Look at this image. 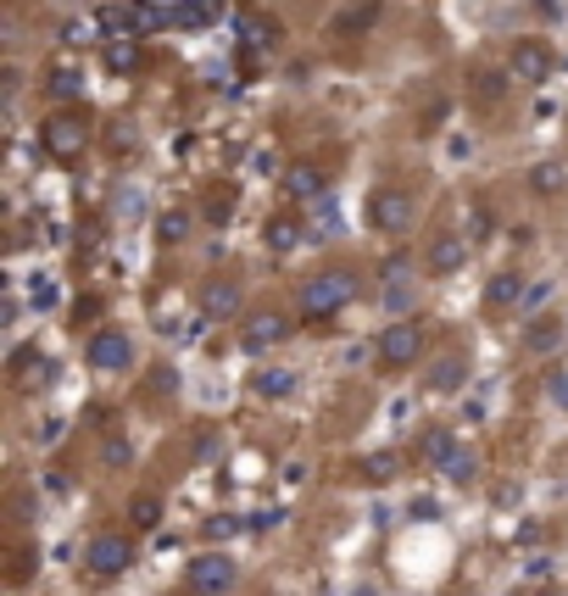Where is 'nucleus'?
I'll return each instance as SVG.
<instances>
[{"mask_svg": "<svg viewBox=\"0 0 568 596\" xmlns=\"http://www.w3.org/2000/svg\"><path fill=\"white\" fill-rule=\"evenodd\" d=\"M179 12H185V18H179L185 29H201V23H212V12H218V0H185Z\"/></svg>", "mask_w": 568, "mask_h": 596, "instance_id": "obj_34", "label": "nucleus"}, {"mask_svg": "<svg viewBox=\"0 0 568 596\" xmlns=\"http://www.w3.org/2000/svg\"><path fill=\"white\" fill-rule=\"evenodd\" d=\"M468 240H490V212H485V207L468 212Z\"/></svg>", "mask_w": 568, "mask_h": 596, "instance_id": "obj_39", "label": "nucleus"}, {"mask_svg": "<svg viewBox=\"0 0 568 596\" xmlns=\"http://www.w3.org/2000/svg\"><path fill=\"white\" fill-rule=\"evenodd\" d=\"M524 296H529V279L518 274V268H507V274H490L485 279V312H512V307H524Z\"/></svg>", "mask_w": 568, "mask_h": 596, "instance_id": "obj_14", "label": "nucleus"}, {"mask_svg": "<svg viewBox=\"0 0 568 596\" xmlns=\"http://www.w3.org/2000/svg\"><path fill=\"white\" fill-rule=\"evenodd\" d=\"M296 368H257L251 374V396H262V401H285V396H296Z\"/></svg>", "mask_w": 568, "mask_h": 596, "instance_id": "obj_20", "label": "nucleus"}, {"mask_svg": "<svg viewBox=\"0 0 568 596\" xmlns=\"http://www.w3.org/2000/svg\"><path fill=\"white\" fill-rule=\"evenodd\" d=\"M551 401L568 407V374H551Z\"/></svg>", "mask_w": 568, "mask_h": 596, "instance_id": "obj_41", "label": "nucleus"}, {"mask_svg": "<svg viewBox=\"0 0 568 596\" xmlns=\"http://www.w3.org/2000/svg\"><path fill=\"white\" fill-rule=\"evenodd\" d=\"M101 146H107V157H129V151L140 146V129H134V118H112V123L101 129Z\"/></svg>", "mask_w": 568, "mask_h": 596, "instance_id": "obj_24", "label": "nucleus"}, {"mask_svg": "<svg viewBox=\"0 0 568 596\" xmlns=\"http://www.w3.org/2000/svg\"><path fill=\"white\" fill-rule=\"evenodd\" d=\"M418 451H423V463H435V468H446V463L457 457V440H451V429H429Z\"/></svg>", "mask_w": 568, "mask_h": 596, "instance_id": "obj_27", "label": "nucleus"}, {"mask_svg": "<svg viewBox=\"0 0 568 596\" xmlns=\"http://www.w3.org/2000/svg\"><path fill=\"white\" fill-rule=\"evenodd\" d=\"M101 29H107L101 18H73V23L62 29V40H68V46H90V40H96Z\"/></svg>", "mask_w": 568, "mask_h": 596, "instance_id": "obj_31", "label": "nucleus"}, {"mask_svg": "<svg viewBox=\"0 0 568 596\" xmlns=\"http://www.w3.org/2000/svg\"><path fill=\"white\" fill-rule=\"evenodd\" d=\"M146 390H151V396H173V390H179V368H173V362H157V368L146 374Z\"/></svg>", "mask_w": 568, "mask_h": 596, "instance_id": "obj_30", "label": "nucleus"}, {"mask_svg": "<svg viewBox=\"0 0 568 596\" xmlns=\"http://www.w3.org/2000/svg\"><path fill=\"white\" fill-rule=\"evenodd\" d=\"M190 229H196V218H190L185 207H168V212L157 218V246H162V251H173V246H185V240H190Z\"/></svg>", "mask_w": 568, "mask_h": 596, "instance_id": "obj_22", "label": "nucleus"}, {"mask_svg": "<svg viewBox=\"0 0 568 596\" xmlns=\"http://www.w3.org/2000/svg\"><path fill=\"white\" fill-rule=\"evenodd\" d=\"M46 96H51V101H79V96H84V73H79L73 57H57V62L46 68Z\"/></svg>", "mask_w": 568, "mask_h": 596, "instance_id": "obj_17", "label": "nucleus"}, {"mask_svg": "<svg viewBox=\"0 0 568 596\" xmlns=\"http://www.w3.org/2000/svg\"><path fill=\"white\" fill-rule=\"evenodd\" d=\"M379 274H385V285H407L412 262H407V257H385V268H379Z\"/></svg>", "mask_w": 568, "mask_h": 596, "instance_id": "obj_37", "label": "nucleus"}, {"mask_svg": "<svg viewBox=\"0 0 568 596\" xmlns=\"http://www.w3.org/2000/svg\"><path fill=\"white\" fill-rule=\"evenodd\" d=\"M301 235H307V229H301L296 212H273V218L262 224V246H268L273 257H290V251L301 246Z\"/></svg>", "mask_w": 568, "mask_h": 596, "instance_id": "obj_18", "label": "nucleus"}, {"mask_svg": "<svg viewBox=\"0 0 568 596\" xmlns=\"http://www.w3.org/2000/svg\"><path fill=\"white\" fill-rule=\"evenodd\" d=\"M279 40V23H268V18H257V12H240V46L246 51H268Z\"/></svg>", "mask_w": 568, "mask_h": 596, "instance_id": "obj_23", "label": "nucleus"}, {"mask_svg": "<svg viewBox=\"0 0 568 596\" xmlns=\"http://www.w3.org/2000/svg\"><path fill=\"white\" fill-rule=\"evenodd\" d=\"M568 346V318L562 312H540L529 329H524V351L529 357H557Z\"/></svg>", "mask_w": 568, "mask_h": 596, "instance_id": "obj_11", "label": "nucleus"}, {"mask_svg": "<svg viewBox=\"0 0 568 596\" xmlns=\"http://www.w3.org/2000/svg\"><path fill=\"white\" fill-rule=\"evenodd\" d=\"M129 518H134V529H157V524H162V496H151V490L134 496V501H129Z\"/></svg>", "mask_w": 568, "mask_h": 596, "instance_id": "obj_29", "label": "nucleus"}, {"mask_svg": "<svg viewBox=\"0 0 568 596\" xmlns=\"http://www.w3.org/2000/svg\"><path fill=\"white\" fill-rule=\"evenodd\" d=\"M240 312V285L235 279H207L201 290V324H218V318H235Z\"/></svg>", "mask_w": 568, "mask_h": 596, "instance_id": "obj_16", "label": "nucleus"}, {"mask_svg": "<svg viewBox=\"0 0 568 596\" xmlns=\"http://www.w3.org/2000/svg\"><path fill=\"white\" fill-rule=\"evenodd\" d=\"M446 468H451V479H457V485H468V479L479 474V468H474V451H457V457H451Z\"/></svg>", "mask_w": 568, "mask_h": 596, "instance_id": "obj_38", "label": "nucleus"}, {"mask_svg": "<svg viewBox=\"0 0 568 596\" xmlns=\"http://www.w3.org/2000/svg\"><path fill=\"white\" fill-rule=\"evenodd\" d=\"M546 596H562V590H546Z\"/></svg>", "mask_w": 568, "mask_h": 596, "instance_id": "obj_43", "label": "nucleus"}, {"mask_svg": "<svg viewBox=\"0 0 568 596\" xmlns=\"http://www.w3.org/2000/svg\"><path fill=\"white\" fill-rule=\"evenodd\" d=\"M235 207H240V196H235V185H223V190H212V196H207V224H212V229H223V224L235 218Z\"/></svg>", "mask_w": 568, "mask_h": 596, "instance_id": "obj_28", "label": "nucleus"}, {"mask_svg": "<svg viewBox=\"0 0 568 596\" xmlns=\"http://www.w3.org/2000/svg\"><path fill=\"white\" fill-rule=\"evenodd\" d=\"M18 385H23V390H51V385H57V362H51V357H40V362H34V374H18Z\"/></svg>", "mask_w": 568, "mask_h": 596, "instance_id": "obj_32", "label": "nucleus"}, {"mask_svg": "<svg viewBox=\"0 0 568 596\" xmlns=\"http://www.w3.org/2000/svg\"><path fill=\"white\" fill-rule=\"evenodd\" d=\"M368 224L379 229V235H407L412 229V190L407 185H373V196H368Z\"/></svg>", "mask_w": 568, "mask_h": 596, "instance_id": "obj_4", "label": "nucleus"}, {"mask_svg": "<svg viewBox=\"0 0 568 596\" xmlns=\"http://www.w3.org/2000/svg\"><path fill=\"white\" fill-rule=\"evenodd\" d=\"M140 68H146V46H140V34H112V46H107V73L129 79V73H140Z\"/></svg>", "mask_w": 568, "mask_h": 596, "instance_id": "obj_19", "label": "nucleus"}, {"mask_svg": "<svg viewBox=\"0 0 568 596\" xmlns=\"http://www.w3.org/2000/svg\"><path fill=\"white\" fill-rule=\"evenodd\" d=\"M40 146H46L51 162H79V157L90 151V118H79L73 107L46 112V123H40Z\"/></svg>", "mask_w": 568, "mask_h": 596, "instance_id": "obj_2", "label": "nucleus"}, {"mask_svg": "<svg viewBox=\"0 0 568 596\" xmlns=\"http://www.w3.org/2000/svg\"><path fill=\"white\" fill-rule=\"evenodd\" d=\"M373 357H379V368H390V374L412 368V362L423 357V324H418V318H396V324H385Z\"/></svg>", "mask_w": 568, "mask_h": 596, "instance_id": "obj_3", "label": "nucleus"}, {"mask_svg": "<svg viewBox=\"0 0 568 596\" xmlns=\"http://www.w3.org/2000/svg\"><path fill=\"white\" fill-rule=\"evenodd\" d=\"M101 457H107V468H129V463H134V446H129V435H107Z\"/></svg>", "mask_w": 568, "mask_h": 596, "instance_id": "obj_33", "label": "nucleus"}, {"mask_svg": "<svg viewBox=\"0 0 568 596\" xmlns=\"http://www.w3.org/2000/svg\"><path fill=\"white\" fill-rule=\"evenodd\" d=\"M468 262V235H457V229H446V235H435L429 240V251H423V268L435 274V279H446V274H457Z\"/></svg>", "mask_w": 568, "mask_h": 596, "instance_id": "obj_13", "label": "nucleus"}, {"mask_svg": "<svg viewBox=\"0 0 568 596\" xmlns=\"http://www.w3.org/2000/svg\"><path fill=\"white\" fill-rule=\"evenodd\" d=\"M474 90H479V96H485V107H496V96H501V79H496V73H485V68H479V73H474Z\"/></svg>", "mask_w": 568, "mask_h": 596, "instance_id": "obj_36", "label": "nucleus"}, {"mask_svg": "<svg viewBox=\"0 0 568 596\" xmlns=\"http://www.w3.org/2000/svg\"><path fill=\"white\" fill-rule=\"evenodd\" d=\"M423 385H429L435 396H457V390L468 385V362H462V357H440V362L423 374Z\"/></svg>", "mask_w": 568, "mask_h": 596, "instance_id": "obj_21", "label": "nucleus"}, {"mask_svg": "<svg viewBox=\"0 0 568 596\" xmlns=\"http://www.w3.org/2000/svg\"><path fill=\"white\" fill-rule=\"evenodd\" d=\"M507 73L518 79V85H546L551 73H557V51L546 46V40H535V34H524V40H512V51H507Z\"/></svg>", "mask_w": 568, "mask_h": 596, "instance_id": "obj_6", "label": "nucleus"}, {"mask_svg": "<svg viewBox=\"0 0 568 596\" xmlns=\"http://www.w3.org/2000/svg\"><path fill=\"white\" fill-rule=\"evenodd\" d=\"M96 18L107 23V34H146V29H157V12L140 7V0H107Z\"/></svg>", "mask_w": 568, "mask_h": 596, "instance_id": "obj_10", "label": "nucleus"}, {"mask_svg": "<svg viewBox=\"0 0 568 596\" xmlns=\"http://www.w3.org/2000/svg\"><path fill=\"white\" fill-rule=\"evenodd\" d=\"M401 474V451H373V457H362V479L368 485H390Z\"/></svg>", "mask_w": 568, "mask_h": 596, "instance_id": "obj_26", "label": "nucleus"}, {"mask_svg": "<svg viewBox=\"0 0 568 596\" xmlns=\"http://www.w3.org/2000/svg\"><path fill=\"white\" fill-rule=\"evenodd\" d=\"M296 335V324L285 318V312H273V307H262V312H251L246 318V329H240V346L251 351V357H262V351H273V346H285Z\"/></svg>", "mask_w": 568, "mask_h": 596, "instance_id": "obj_9", "label": "nucleus"}, {"mask_svg": "<svg viewBox=\"0 0 568 596\" xmlns=\"http://www.w3.org/2000/svg\"><path fill=\"white\" fill-rule=\"evenodd\" d=\"M546 296H551V285H529V296H524V307H540Z\"/></svg>", "mask_w": 568, "mask_h": 596, "instance_id": "obj_42", "label": "nucleus"}, {"mask_svg": "<svg viewBox=\"0 0 568 596\" xmlns=\"http://www.w3.org/2000/svg\"><path fill=\"white\" fill-rule=\"evenodd\" d=\"M357 290H362L357 268L335 262V268H323V274H312V279L301 285V318H307V324H329L335 312H346V307L357 301Z\"/></svg>", "mask_w": 568, "mask_h": 596, "instance_id": "obj_1", "label": "nucleus"}, {"mask_svg": "<svg viewBox=\"0 0 568 596\" xmlns=\"http://www.w3.org/2000/svg\"><path fill=\"white\" fill-rule=\"evenodd\" d=\"M279 190H285L290 201H323V196H329V179H323V168H312V162H290L285 179H279Z\"/></svg>", "mask_w": 568, "mask_h": 596, "instance_id": "obj_15", "label": "nucleus"}, {"mask_svg": "<svg viewBox=\"0 0 568 596\" xmlns=\"http://www.w3.org/2000/svg\"><path fill=\"white\" fill-rule=\"evenodd\" d=\"M129 563H134V535H96V540L84 546V568H90L96 579H118Z\"/></svg>", "mask_w": 568, "mask_h": 596, "instance_id": "obj_8", "label": "nucleus"}, {"mask_svg": "<svg viewBox=\"0 0 568 596\" xmlns=\"http://www.w3.org/2000/svg\"><path fill=\"white\" fill-rule=\"evenodd\" d=\"M235 579H240V568H235V557H223V552H201V557H190V568H185V590H190V596H229Z\"/></svg>", "mask_w": 568, "mask_h": 596, "instance_id": "obj_5", "label": "nucleus"}, {"mask_svg": "<svg viewBox=\"0 0 568 596\" xmlns=\"http://www.w3.org/2000/svg\"><path fill=\"white\" fill-rule=\"evenodd\" d=\"M379 18H385V7L379 0H346V7L335 12V40H362L368 29H379Z\"/></svg>", "mask_w": 568, "mask_h": 596, "instance_id": "obj_12", "label": "nucleus"}, {"mask_svg": "<svg viewBox=\"0 0 568 596\" xmlns=\"http://www.w3.org/2000/svg\"><path fill=\"white\" fill-rule=\"evenodd\" d=\"M84 362H90L96 374H123V368H134V340L107 324V329H96V335L84 340Z\"/></svg>", "mask_w": 568, "mask_h": 596, "instance_id": "obj_7", "label": "nucleus"}, {"mask_svg": "<svg viewBox=\"0 0 568 596\" xmlns=\"http://www.w3.org/2000/svg\"><path fill=\"white\" fill-rule=\"evenodd\" d=\"M562 185H568V168H562V162H535V168H529V190H535V196H557Z\"/></svg>", "mask_w": 568, "mask_h": 596, "instance_id": "obj_25", "label": "nucleus"}, {"mask_svg": "<svg viewBox=\"0 0 568 596\" xmlns=\"http://www.w3.org/2000/svg\"><path fill=\"white\" fill-rule=\"evenodd\" d=\"M118 212H123V218H129V212H140V190H134V185H123V190H118Z\"/></svg>", "mask_w": 568, "mask_h": 596, "instance_id": "obj_40", "label": "nucleus"}, {"mask_svg": "<svg viewBox=\"0 0 568 596\" xmlns=\"http://www.w3.org/2000/svg\"><path fill=\"white\" fill-rule=\"evenodd\" d=\"M90 318H101V301H96V296H79V301H73V329H90Z\"/></svg>", "mask_w": 568, "mask_h": 596, "instance_id": "obj_35", "label": "nucleus"}]
</instances>
